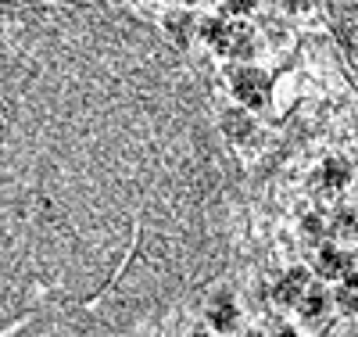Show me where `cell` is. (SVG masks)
Here are the masks:
<instances>
[{"label": "cell", "mask_w": 358, "mask_h": 337, "mask_svg": "<svg viewBox=\"0 0 358 337\" xmlns=\"http://www.w3.org/2000/svg\"><path fill=\"white\" fill-rule=\"evenodd\" d=\"M337 301H341L344 312H358V277H348V284H344V291L337 294Z\"/></svg>", "instance_id": "9c48e42d"}, {"label": "cell", "mask_w": 358, "mask_h": 337, "mask_svg": "<svg viewBox=\"0 0 358 337\" xmlns=\"http://www.w3.org/2000/svg\"><path fill=\"white\" fill-rule=\"evenodd\" d=\"M226 126H229L233 137H248V133H251V122H248L244 115H229V118H226Z\"/></svg>", "instance_id": "30bf717a"}, {"label": "cell", "mask_w": 358, "mask_h": 337, "mask_svg": "<svg viewBox=\"0 0 358 337\" xmlns=\"http://www.w3.org/2000/svg\"><path fill=\"white\" fill-rule=\"evenodd\" d=\"M233 94L248 108H262L265 97H268V76L258 72V69H236L233 72Z\"/></svg>", "instance_id": "7a4b0ae2"}, {"label": "cell", "mask_w": 358, "mask_h": 337, "mask_svg": "<svg viewBox=\"0 0 358 337\" xmlns=\"http://www.w3.org/2000/svg\"><path fill=\"white\" fill-rule=\"evenodd\" d=\"M208 323H212L215 330H233L236 326V301L229 294H219L212 298V305H208Z\"/></svg>", "instance_id": "277c9868"}, {"label": "cell", "mask_w": 358, "mask_h": 337, "mask_svg": "<svg viewBox=\"0 0 358 337\" xmlns=\"http://www.w3.org/2000/svg\"><path fill=\"white\" fill-rule=\"evenodd\" d=\"M204 36L212 40V47L219 54H241V57L251 54V29L248 25H236V22H226V18H212L204 25Z\"/></svg>", "instance_id": "6da1fadb"}, {"label": "cell", "mask_w": 358, "mask_h": 337, "mask_svg": "<svg viewBox=\"0 0 358 337\" xmlns=\"http://www.w3.org/2000/svg\"><path fill=\"white\" fill-rule=\"evenodd\" d=\"M348 266H351V259H348L344 252H337V248H322V252H319V273H322V280L341 277Z\"/></svg>", "instance_id": "5b68a950"}, {"label": "cell", "mask_w": 358, "mask_h": 337, "mask_svg": "<svg viewBox=\"0 0 358 337\" xmlns=\"http://www.w3.org/2000/svg\"><path fill=\"white\" fill-rule=\"evenodd\" d=\"M248 337H262V333H248Z\"/></svg>", "instance_id": "4fadbf2b"}, {"label": "cell", "mask_w": 358, "mask_h": 337, "mask_svg": "<svg viewBox=\"0 0 358 337\" xmlns=\"http://www.w3.org/2000/svg\"><path fill=\"white\" fill-rule=\"evenodd\" d=\"M305 287H308V269H290L287 277L276 284V298L283 301V305H301L305 301Z\"/></svg>", "instance_id": "3957f363"}, {"label": "cell", "mask_w": 358, "mask_h": 337, "mask_svg": "<svg viewBox=\"0 0 358 337\" xmlns=\"http://www.w3.org/2000/svg\"><path fill=\"white\" fill-rule=\"evenodd\" d=\"M169 33L176 36V43H179V47H183V43L190 40V15H187V11L172 15V18H169Z\"/></svg>", "instance_id": "ba28073f"}, {"label": "cell", "mask_w": 358, "mask_h": 337, "mask_svg": "<svg viewBox=\"0 0 358 337\" xmlns=\"http://www.w3.org/2000/svg\"><path fill=\"white\" fill-rule=\"evenodd\" d=\"M348 162H341V158H330V162H326L322 165V183H326V187H341V183L348 179Z\"/></svg>", "instance_id": "8992f818"}, {"label": "cell", "mask_w": 358, "mask_h": 337, "mask_svg": "<svg viewBox=\"0 0 358 337\" xmlns=\"http://www.w3.org/2000/svg\"><path fill=\"white\" fill-rule=\"evenodd\" d=\"M326 305H330V294H326L322 287H315V291H308V294H305L301 312H305V316H319V312H326Z\"/></svg>", "instance_id": "52a82bcc"}, {"label": "cell", "mask_w": 358, "mask_h": 337, "mask_svg": "<svg viewBox=\"0 0 358 337\" xmlns=\"http://www.w3.org/2000/svg\"><path fill=\"white\" fill-rule=\"evenodd\" d=\"M276 337H297V333H294V326H283V330H280Z\"/></svg>", "instance_id": "7c38bea8"}, {"label": "cell", "mask_w": 358, "mask_h": 337, "mask_svg": "<svg viewBox=\"0 0 358 337\" xmlns=\"http://www.w3.org/2000/svg\"><path fill=\"white\" fill-rule=\"evenodd\" d=\"M305 230H308V233H319V219L308 216V219H305Z\"/></svg>", "instance_id": "8fae6325"}]
</instances>
